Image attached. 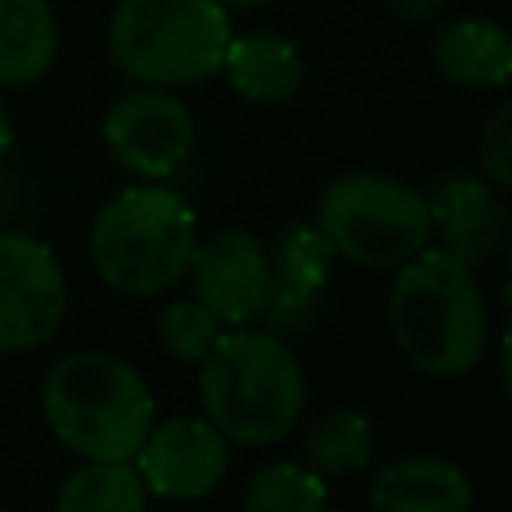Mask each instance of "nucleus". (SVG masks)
<instances>
[{
	"label": "nucleus",
	"instance_id": "obj_24",
	"mask_svg": "<svg viewBox=\"0 0 512 512\" xmlns=\"http://www.w3.org/2000/svg\"><path fill=\"white\" fill-rule=\"evenodd\" d=\"M220 4H232V8H260V4H272V0H220Z\"/></svg>",
	"mask_w": 512,
	"mask_h": 512
},
{
	"label": "nucleus",
	"instance_id": "obj_7",
	"mask_svg": "<svg viewBox=\"0 0 512 512\" xmlns=\"http://www.w3.org/2000/svg\"><path fill=\"white\" fill-rule=\"evenodd\" d=\"M100 132L116 164L148 180L172 176L192 156L196 140L192 108L180 96H172V88L156 84H140L116 96L104 112Z\"/></svg>",
	"mask_w": 512,
	"mask_h": 512
},
{
	"label": "nucleus",
	"instance_id": "obj_3",
	"mask_svg": "<svg viewBox=\"0 0 512 512\" xmlns=\"http://www.w3.org/2000/svg\"><path fill=\"white\" fill-rule=\"evenodd\" d=\"M40 408L52 436L80 460H132L152 428L144 376L112 352H68L44 384Z\"/></svg>",
	"mask_w": 512,
	"mask_h": 512
},
{
	"label": "nucleus",
	"instance_id": "obj_16",
	"mask_svg": "<svg viewBox=\"0 0 512 512\" xmlns=\"http://www.w3.org/2000/svg\"><path fill=\"white\" fill-rule=\"evenodd\" d=\"M56 16L48 0H0V84L40 80L56 60Z\"/></svg>",
	"mask_w": 512,
	"mask_h": 512
},
{
	"label": "nucleus",
	"instance_id": "obj_18",
	"mask_svg": "<svg viewBox=\"0 0 512 512\" xmlns=\"http://www.w3.org/2000/svg\"><path fill=\"white\" fill-rule=\"evenodd\" d=\"M148 488L132 460H84L56 492L60 512H140Z\"/></svg>",
	"mask_w": 512,
	"mask_h": 512
},
{
	"label": "nucleus",
	"instance_id": "obj_13",
	"mask_svg": "<svg viewBox=\"0 0 512 512\" xmlns=\"http://www.w3.org/2000/svg\"><path fill=\"white\" fill-rule=\"evenodd\" d=\"M368 500L388 512H464L472 480L444 456H404L368 480Z\"/></svg>",
	"mask_w": 512,
	"mask_h": 512
},
{
	"label": "nucleus",
	"instance_id": "obj_1",
	"mask_svg": "<svg viewBox=\"0 0 512 512\" xmlns=\"http://www.w3.org/2000/svg\"><path fill=\"white\" fill-rule=\"evenodd\" d=\"M388 328L416 372H472L488 352V304L472 268L424 244L400 264L388 288Z\"/></svg>",
	"mask_w": 512,
	"mask_h": 512
},
{
	"label": "nucleus",
	"instance_id": "obj_21",
	"mask_svg": "<svg viewBox=\"0 0 512 512\" xmlns=\"http://www.w3.org/2000/svg\"><path fill=\"white\" fill-rule=\"evenodd\" d=\"M480 168H484V180L496 188V192H508L512 184V104H500L488 124L480 128Z\"/></svg>",
	"mask_w": 512,
	"mask_h": 512
},
{
	"label": "nucleus",
	"instance_id": "obj_19",
	"mask_svg": "<svg viewBox=\"0 0 512 512\" xmlns=\"http://www.w3.org/2000/svg\"><path fill=\"white\" fill-rule=\"evenodd\" d=\"M240 504L248 512H312L328 504V484L308 464L276 460L248 476Z\"/></svg>",
	"mask_w": 512,
	"mask_h": 512
},
{
	"label": "nucleus",
	"instance_id": "obj_8",
	"mask_svg": "<svg viewBox=\"0 0 512 512\" xmlns=\"http://www.w3.org/2000/svg\"><path fill=\"white\" fill-rule=\"evenodd\" d=\"M68 308L52 248L28 232H0V352H28L56 336Z\"/></svg>",
	"mask_w": 512,
	"mask_h": 512
},
{
	"label": "nucleus",
	"instance_id": "obj_14",
	"mask_svg": "<svg viewBox=\"0 0 512 512\" xmlns=\"http://www.w3.org/2000/svg\"><path fill=\"white\" fill-rule=\"evenodd\" d=\"M228 84L252 100V104H280L292 100L304 84V56L300 48L280 32H244L228 36L224 60H220Z\"/></svg>",
	"mask_w": 512,
	"mask_h": 512
},
{
	"label": "nucleus",
	"instance_id": "obj_15",
	"mask_svg": "<svg viewBox=\"0 0 512 512\" xmlns=\"http://www.w3.org/2000/svg\"><path fill=\"white\" fill-rule=\"evenodd\" d=\"M432 64L464 88H500L512 76V40L496 20L460 16L432 36Z\"/></svg>",
	"mask_w": 512,
	"mask_h": 512
},
{
	"label": "nucleus",
	"instance_id": "obj_2",
	"mask_svg": "<svg viewBox=\"0 0 512 512\" xmlns=\"http://www.w3.org/2000/svg\"><path fill=\"white\" fill-rule=\"evenodd\" d=\"M304 396L296 352L264 328L220 332L200 356V404L228 444L260 448L284 440L304 412Z\"/></svg>",
	"mask_w": 512,
	"mask_h": 512
},
{
	"label": "nucleus",
	"instance_id": "obj_17",
	"mask_svg": "<svg viewBox=\"0 0 512 512\" xmlns=\"http://www.w3.org/2000/svg\"><path fill=\"white\" fill-rule=\"evenodd\" d=\"M372 420L360 408H332L312 420L304 436V464L320 476H348L372 460Z\"/></svg>",
	"mask_w": 512,
	"mask_h": 512
},
{
	"label": "nucleus",
	"instance_id": "obj_23",
	"mask_svg": "<svg viewBox=\"0 0 512 512\" xmlns=\"http://www.w3.org/2000/svg\"><path fill=\"white\" fill-rule=\"evenodd\" d=\"M8 148H12V120H8V108L0 104V160L8 156Z\"/></svg>",
	"mask_w": 512,
	"mask_h": 512
},
{
	"label": "nucleus",
	"instance_id": "obj_11",
	"mask_svg": "<svg viewBox=\"0 0 512 512\" xmlns=\"http://www.w3.org/2000/svg\"><path fill=\"white\" fill-rule=\"evenodd\" d=\"M268 264H272V276L256 316H264V332L292 336L312 320L320 292L332 276L336 248L320 232V224H292L268 252Z\"/></svg>",
	"mask_w": 512,
	"mask_h": 512
},
{
	"label": "nucleus",
	"instance_id": "obj_9",
	"mask_svg": "<svg viewBox=\"0 0 512 512\" xmlns=\"http://www.w3.org/2000/svg\"><path fill=\"white\" fill-rule=\"evenodd\" d=\"M132 464L148 496L200 500L228 472V436L208 416H168L144 432Z\"/></svg>",
	"mask_w": 512,
	"mask_h": 512
},
{
	"label": "nucleus",
	"instance_id": "obj_20",
	"mask_svg": "<svg viewBox=\"0 0 512 512\" xmlns=\"http://www.w3.org/2000/svg\"><path fill=\"white\" fill-rule=\"evenodd\" d=\"M156 332H160V344H164L176 360H200V356L216 344V336L224 332V320L192 296V300L168 304V308L160 312Z\"/></svg>",
	"mask_w": 512,
	"mask_h": 512
},
{
	"label": "nucleus",
	"instance_id": "obj_22",
	"mask_svg": "<svg viewBox=\"0 0 512 512\" xmlns=\"http://www.w3.org/2000/svg\"><path fill=\"white\" fill-rule=\"evenodd\" d=\"M384 4H388L392 16H400L408 24H420V20H428L444 8V0H384Z\"/></svg>",
	"mask_w": 512,
	"mask_h": 512
},
{
	"label": "nucleus",
	"instance_id": "obj_6",
	"mask_svg": "<svg viewBox=\"0 0 512 512\" xmlns=\"http://www.w3.org/2000/svg\"><path fill=\"white\" fill-rule=\"evenodd\" d=\"M316 224L336 256L364 268H400L432 240L424 192L384 172H348L332 180L320 196Z\"/></svg>",
	"mask_w": 512,
	"mask_h": 512
},
{
	"label": "nucleus",
	"instance_id": "obj_4",
	"mask_svg": "<svg viewBox=\"0 0 512 512\" xmlns=\"http://www.w3.org/2000/svg\"><path fill=\"white\" fill-rule=\"evenodd\" d=\"M196 248V212L160 184L116 192L92 220L88 256L96 276L124 296H156L188 276Z\"/></svg>",
	"mask_w": 512,
	"mask_h": 512
},
{
	"label": "nucleus",
	"instance_id": "obj_5",
	"mask_svg": "<svg viewBox=\"0 0 512 512\" xmlns=\"http://www.w3.org/2000/svg\"><path fill=\"white\" fill-rule=\"evenodd\" d=\"M228 36L220 0H120L108 20V56L140 84L184 88L220 72Z\"/></svg>",
	"mask_w": 512,
	"mask_h": 512
},
{
	"label": "nucleus",
	"instance_id": "obj_12",
	"mask_svg": "<svg viewBox=\"0 0 512 512\" xmlns=\"http://www.w3.org/2000/svg\"><path fill=\"white\" fill-rule=\"evenodd\" d=\"M432 236L448 256L468 264L472 272L488 264L504 248L508 212L500 204V192L488 180L476 176H444L424 196Z\"/></svg>",
	"mask_w": 512,
	"mask_h": 512
},
{
	"label": "nucleus",
	"instance_id": "obj_10",
	"mask_svg": "<svg viewBox=\"0 0 512 512\" xmlns=\"http://www.w3.org/2000/svg\"><path fill=\"white\" fill-rule=\"evenodd\" d=\"M192 296L212 308L224 324H244L256 316L268 292V248L244 228H220L192 248Z\"/></svg>",
	"mask_w": 512,
	"mask_h": 512
}]
</instances>
